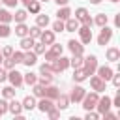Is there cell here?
Instances as JSON below:
<instances>
[{
	"mask_svg": "<svg viewBox=\"0 0 120 120\" xmlns=\"http://www.w3.org/2000/svg\"><path fill=\"white\" fill-rule=\"evenodd\" d=\"M98 99H99V96H98V92H96V90H94V92H90V94H84V98L81 99V101H82V109H84V111H94V109H96Z\"/></svg>",
	"mask_w": 120,
	"mask_h": 120,
	"instance_id": "1",
	"label": "cell"
},
{
	"mask_svg": "<svg viewBox=\"0 0 120 120\" xmlns=\"http://www.w3.org/2000/svg\"><path fill=\"white\" fill-rule=\"evenodd\" d=\"M51 68H52V73H62L64 69H68L69 68V58H66V56H58V58H54L52 62H51Z\"/></svg>",
	"mask_w": 120,
	"mask_h": 120,
	"instance_id": "2",
	"label": "cell"
},
{
	"mask_svg": "<svg viewBox=\"0 0 120 120\" xmlns=\"http://www.w3.org/2000/svg\"><path fill=\"white\" fill-rule=\"evenodd\" d=\"M82 69L88 73V75H94L96 69H98V56L96 54H90L82 60Z\"/></svg>",
	"mask_w": 120,
	"mask_h": 120,
	"instance_id": "3",
	"label": "cell"
},
{
	"mask_svg": "<svg viewBox=\"0 0 120 120\" xmlns=\"http://www.w3.org/2000/svg\"><path fill=\"white\" fill-rule=\"evenodd\" d=\"M62 51H64L62 45H58V43H51V49L43 52V54H45V60H47V62H52L54 58H58V56L62 54Z\"/></svg>",
	"mask_w": 120,
	"mask_h": 120,
	"instance_id": "4",
	"label": "cell"
},
{
	"mask_svg": "<svg viewBox=\"0 0 120 120\" xmlns=\"http://www.w3.org/2000/svg\"><path fill=\"white\" fill-rule=\"evenodd\" d=\"M75 19H77L79 22H82V24L92 26V17H90V13H88L86 8H77V9H75Z\"/></svg>",
	"mask_w": 120,
	"mask_h": 120,
	"instance_id": "5",
	"label": "cell"
},
{
	"mask_svg": "<svg viewBox=\"0 0 120 120\" xmlns=\"http://www.w3.org/2000/svg\"><path fill=\"white\" fill-rule=\"evenodd\" d=\"M8 81L11 82V86L19 88V86H22V73L17 71V69H9L8 71Z\"/></svg>",
	"mask_w": 120,
	"mask_h": 120,
	"instance_id": "6",
	"label": "cell"
},
{
	"mask_svg": "<svg viewBox=\"0 0 120 120\" xmlns=\"http://www.w3.org/2000/svg\"><path fill=\"white\" fill-rule=\"evenodd\" d=\"M111 38H112V30L105 24V26H101V32H99V36H98V45H107L109 41H111Z\"/></svg>",
	"mask_w": 120,
	"mask_h": 120,
	"instance_id": "7",
	"label": "cell"
},
{
	"mask_svg": "<svg viewBox=\"0 0 120 120\" xmlns=\"http://www.w3.org/2000/svg\"><path fill=\"white\" fill-rule=\"evenodd\" d=\"M79 38H81V43L84 45V43H90L92 41V30H90V26L88 24H82V26H79Z\"/></svg>",
	"mask_w": 120,
	"mask_h": 120,
	"instance_id": "8",
	"label": "cell"
},
{
	"mask_svg": "<svg viewBox=\"0 0 120 120\" xmlns=\"http://www.w3.org/2000/svg\"><path fill=\"white\" fill-rule=\"evenodd\" d=\"M111 107H112V103H111V98H109V96L99 98V99H98V103H96V109H98V112H99V114L107 112Z\"/></svg>",
	"mask_w": 120,
	"mask_h": 120,
	"instance_id": "9",
	"label": "cell"
},
{
	"mask_svg": "<svg viewBox=\"0 0 120 120\" xmlns=\"http://www.w3.org/2000/svg\"><path fill=\"white\" fill-rule=\"evenodd\" d=\"M8 111H9L13 116H21V114H22V103L17 101L15 98H11V101L8 103Z\"/></svg>",
	"mask_w": 120,
	"mask_h": 120,
	"instance_id": "10",
	"label": "cell"
},
{
	"mask_svg": "<svg viewBox=\"0 0 120 120\" xmlns=\"http://www.w3.org/2000/svg\"><path fill=\"white\" fill-rule=\"evenodd\" d=\"M90 86H92V90H96L98 94H99V92H105V90H107V88H105V81H103V79H99L98 75L90 77Z\"/></svg>",
	"mask_w": 120,
	"mask_h": 120,
	"instance_id": "11",
	"label": "cell"
},
{
	"mask_svg": "<svg viewBox=\"0 0 120 120\" xmlns=\"http://www.w3.org/2000/svg\"><path fill=\"white\" fill-rule=\"evenodd\" d=\"M96 71H98V77H99V79H103L105 82H107V81H111V77H112V73H114L111 66H101V68H98Z\"/></svg>",
	"mask_w": 120,
	"mask_h": 120,
	"instance_id": "12",
	"label": "cell"
},
{
	"mask_svg": "<svg viewBox=\"0 0 120 120\" xmlns=\"http://www.w3.org/2000/svg\"><path fill=\"white\" fill-rule=\"evenodd\" d=\"M60 96V88H56V86H52V84H47L45 88H43V98H49V99H56Z\"/></svg>",
	"mask_w": 120,
	"mask_h": 120,
	"instance_id": "13",
	"label": "cell"
},
{
	"mask_svg": "<svg viewBox=\"0 0 120 120\" xmlns=\"http://www.w3.org/2000/svg\"><path fill=\"white\" fill-rule=\"evenodd\" d=\"M68 49L71 51V54H82L84 52V45L81 41H75V39H69L68 41Z\"/></svg>",
	"mask_w": 120,
	"mask_h": 120,
	"instance_id": "14",
	"label": "cell"
},
{
	"mask_svg": "<svg viewBox=\"0 0 120 120\" xmlns=\"http://www.w3.org/2000/svg\"><path fill=\"white\" fill-rule=\"evenodd\" d=\"M84 94H86V90H84L82 86H75V88L71 90V94H69V101H75V103H79V101L84 98Z\"/></svg>",
	"mask_w": 120,
	"mask_h": 120,
	"instance_id": "15",
	"label": "cell"
},
{
	"mask_svg": "<svg viewBox=\"0 0 120 120\" xmlns=\"http://www.w3.org/2000/svg\"><path fill=\"white\" fill-rule=\"evenodd\" d=\"M79 26H81V22H79L77 19H73V17H69V19L64 21V30H66V32H77Z\"/></svg>",
	"mask_w": 120,
	"mask_h": 120,
	"instance_id": "16",
	"label": "cell"
},
{
	"mask_svg": "<svg viewBox=\"0 0 120 120\" xmlns=\"http://www.w3.org/2000/svg\"><path fill=\"white\" fill-rule=\"evenodd\" d=\"M39 41H41L43 45H51V43H54V32H52V30H41Z\"/></svg>",
	"mask_w": 120,
	"mask_h": 120,
	"instance_id": "17",
	"label": "cell"
},
{
	"mask_svg": "<svg viewBox=\"0 0 120 120\" xmlns=\"http://www.w3.org/2000/svg\"><path fill=\"white\" fill-rule=\"evenodd\" d=\"M105 56H107L109 62H118L120 60V49L118 47H109L107 52H105Z\"/></svg>",
	"mask_w": 120,
	"mask_h": 120,
	"instance_id": "18",
	"label": "cell"
},
{
	"mask_svg": "<svg viewBox=\"0 0 120 120\" xmlns=\"http://www.w3.org/2000/svg\"><path fill=\"white\" fill-rule=\"evenodd\" d=\"M36 62H38V54L34 52V51H28V52H24V56H22V64L24 66H36Z\"/></svg>",
	"mask_w": 120,
	"mask_h": 120,
	"instance_id": "19",
	"label": "cell"
},
{
	"mask_svg": "<svg viewBox=\"0 0 120 120\" xmlns=\"http://www.w3.org/2000/svg\"><path fill=\"white\" fill-rule=\"evenodd\" d=\"M36 107H38L41 112H47V111H51V109L54 107V103H52V99H49V98H41V101L36 103Z\"/></svg>",
	"mask_w": 120,
	"mask_h": 120,
	"instance_id": "20",
	"label": "cell"
},
{
	"mask_svg": "<svg viewBox=\"0 0 120 120\" xmlns=\"http://www.w3.org/2000/svg\"><path fill=\"white\" fill-rule=\"evenodd\" d=\"M54 107H58L60 111L68 109V107H69V96H64V94H60V96L56 98V105H54Z\"/></svg>",
	"mask_w": 120,
	"mask_h": 120,
	"instance_id": "21",
	"label": "cell"
},
{
	"mask_svg": "<svg viewBox=\"0 0 120 120\" xmlns=\"http://www.w3.org/2000/svg\"><path fill=\"white\" fill-rule=\"evenodd\" d=\"M34 43H36V39H32L30 36L21 38V49H22V51H30V49L34 47Z\"/></svg>",
	"mask_w": 120,
	"mask_h": 120,
	"instance_id": "22",
	"label": "cell"
},
{
	"mask_svg": "<svg viewBox=\"0 0 120 120\" xmlns=\"http://www.w3.org/2000/svg\"><path fill=\"white\" fill-rule=\"evenodd\" d=\"M86 79H88V73H86L82 68H77L75 73H73V81H75V82H82V81H86Z\"/></svg>",
	"mask_w": 120,
	"mask_h": 120,
	"instance_id": "23",
	"label": "cell"
},
{
	"mask_svg": "<svg viewBox=\"0 0 120 120\" xmlns=\"http://www.w3.org/2000/svg\"><path fill=\"white\" fill-rule=\"evenodd\" d=\"M22 109H26V111L36 109V96H26L22 99Z\"/></svg>",
	"mask_w": 120,
	"mask_h": 120,
	"instance_id": "24",
	"label": "cell"
},
{
	"mask_svg": "<svg viewBox=\"0 0 120 120\" xmlns=\"http://www.w3.org/2000/svg\"><path fill=\"white\" fill-rule=\"evenodd\" d=\"M56 17H58L60 21H66V19H69V17H71V9H69L68 6H62V8L56 11Z\"/></svg>",
	"mask_w": 120,
	"mask_h": 120,
	"instance_id": "25",
	"label": "cell"
},
{
	"mask_svg": "<svg viewBox=\"0 0 120 120\" xmlns=\"http://www.w3.org/2000/svg\"><path fill=\"white\" fill-rule=\"evenodd\" d=\"M15 36H19V38L28 36V26H26L24 22H17V26H15Z\"/></svg>",
	"mask_w": 120,
	"mask_h": 120,
	"instance_id": "26",
	"label": "cell"
},
{
	"mask_svg": "<svg viewBox=\"0 0 120 120\" xmlns=\"http://www.w3.org/2000/svg\"><path fill=\"white\" fill-rule=\"evenodd\" d=\"M82 54H73V58H69V66L73 68V69H77V68H82Z\"/></svg>",
	"mask_w": 120,
	"mask_h": 120,
	"instance_id": "27",
	"label": "cell"
},
{
	"mask_svg": "<svg viewBox=\"0 0 120 120\" xmlns=\"http://www.w3.org/2000/svg\"><path fill=\"white\" fill-rule=\"evenodd\" d=\"M22 82H26V84H30V86H32V84H36V82H38V75H36V73H32V71H28V73H24V75H22Z\"/></svg>",
	"mask_w": 120,
	"mask_h": 120,
	"instance_id": "28",
	"label": "cell"
},
{
	"mask_svg": "<svg viewBox=\"0 0 120 120\" xmlns=\"http://www.w3.org/2000/svg\"><path fill=\"white\" fill-rule=\"evenodd\" d=\"M26 9H28L30 13H34V15H38V13L41 11V4H39V0H34V2H30V4L26 6Z\"/></svg>",
	"mask_w": 120,
	"mask_h": 120,
	"instance_id": "29",
	"label": "cell"
},
{
	"mask_svg": "<svg viewBox=\"0 0 120 120\" xmlns=\"http://www.w3.org/2000/svg\"><path fill=\"white\" fill-rule=\"evenodd\" d=\"M26 17H28V11H24V9H17L15 15H13V21H15V22H24Z\"/></svg>",
	"mask_w": 120,
	"mask_h": 120,
	"instance_id": "30",
	"label": "cell"
},
{
	"mask_svg": "<svg viewBox=\"0 0 120 120\" xmlns=\"http://www.w3.org/2000/svg\"><path fill=\"white\" fill-rule=\"evenodd\" d=\"M15 86H4L2 88V96L6 98V99H11V98H15Z\"/></svg>",
	"mask_w": 120,
	"mask_h": 120,
	"instance_id": "31",
	"label": "cell"
},
{
	"mask_svg": "<svg viewBox=\"0 0 120 120\" xmlns=\"http://www.w3.org/2000/svg\"><path fill=\"white\" fill-rule=\"evenodd\" d=\"M13 21V15L8 11V9H0V22H6V24H9Z\"/></svg>",
	"mask_w": 120,
	"mask_h": 120,
	"instance_id": "32",
	"label": "cell"
},
{
	"mask_svg": "<svg viewBox=\"0 0 120 120\" xmlns=\"http://www.w3.org/2000/svg\"><path fill=\"white\" fill-rule=\"evenodd\" d=\"M107 21H109V17H107L105 13H98V15H96V19H94L92 22H96L98 26H105V24H107Z\"/></svg>",
	"mask_w": 120,
	"mask_h": 120,
	"instance_id": "33",
	"label": "cell"
},
{
	"mask_svg": "<svg viewBox=\"0 0 120 120\" xmlns=\"http://www.w3.org/2000/svg\"><path fill=\"white\" fill-rule=\"evenodd\" d=\"M36 24H38L39 28H45V26L49 24V17H47V15H41V13H38V17H36Z\"/></svg>",
	"mask_w": 120,
	"mask_h": 120,
	"instance_id": "34",
	"label": "cell"
},
{
	"mask_svg": "<svg viewBox=\"0 0 120 120\" xmlns=\"http://www.w3.org/2000/svg\"><path fill=\"white\" fill-rule=\"evenodd\" d=\"M28 36L32 38V39H39V36H41V28L36 24V26H32V28H28Z\"/></svg>",
	"mask_w": 120,
	"mask_h": 120,
	"instance_id": "35",
	"label": "cell"
},
{
	"mask_svg": "<svg viewBox=\"0 0 120 120\" xmlns=\"http://www.w3.org/2000/svg\"><path fill=\"white\" fill-rule=\"evenodd\" d=\"M39 73L41 75H52V68H51V62H45L39 66Z\"/></svg>",
	"mask_w": 120,
	"mask_h": 120,
	"instance_id": "36",
	"label": "cell"
},
{
	"mask_svg": "<svg viewBox=\"0 0 120 120\" xmlns=\"http://www.w3.org/2000/svg\"><path fill=\"white\" fill-rule=\"evenodd\" d=\"M43 84H39V82H36V84H32V92H34V96L36 98H43Z\"/></svg>",
	"mask_w": 120,
	"mask_h": 120,
	"instance_id": "37",
	"label": "cell"
},
{
	"mask_svg": "<svg viewBox=\"0 0 120 120\" xmlns=\"http://www.w3.org/2000/svg\"><path fill=\"white\" fill-rule=\"evenodd\" d=\"M11 36V28L6 22H0V38H9Z\"/></svg>",
	"mask_w": 120,
	"mask_h": 120,
	"instance_id": "38",
	"label": "cell"
},
{
	"mask_svg": "<svg viewBox=\"0 0 120 120\" xmlns=\"http://www.w3.org/2000/svg\"><path fill=\"white\" fill-rule=\"evenodd\" d=\"M22 56H24V52H21V51L15 52V51H13V54H11L9 58H11V60L15 62V66H17V64H22Z\"/></svg>",
	"mask_w": 120,
	"mask_h": 120,
	"instance_id": "39",
	"label": "cell"
},
{
	"mask_svg": "<svg viewBox=\"0 0 120 120\" xmlns=\"http://www.w3.org/2000/svg\"><path fill=\"white\" fill-rule=\"evenodd\" d=\"M52 32H64V21L56 19V21L52 22Z\"/></svg>",
	"mask_w": 120,
	"mask_h": 120,
	"instance_id": "40",
	"label": "cell"
},
{
	"mask_svg": "<svg viewBox=\"0 0 120 120\" xmlns=\"http://www.w3.org/2000/svg\"><path fill=\"white\" fill-rule=\"evenodd\" d=\"M38 82H39V84H43V86H47V84H51V82H52V75H41V77L38 79Z\"/></svg>",
	"mask_w": 120,
	"mask_h": 120,
	"instance_id": "41",
	"label": "cell"
},
{
	"mask_svg": "<svg viewBox=\"0 0 120 120\" xmlns=\"http://www.w3.org/2000/svg\"><path fill=\"white\" fill-rule=\"evenodd\" d=\"M45 47H47V45H43V43L39 41V43H34V47H32V49H34V52H36V54H43V52H45Z\"/></svg>",
	"mask_w": 120,
	"mask_h": 120,
	"instance_id": "42",
	"label": "cell"
},
{
	"mask_svg": "<svg viewBox=\"0 0 120 120\" xmlns=\"http://www.w3.org/2000/svg\"><path fill=\"white\" fill-rule=\"evenodd\" d=\"M47 114H49L51 120H56V118L60 116V109H58V107H52L51 111H47Z\"/></svg>",
	"mask_w": 120,
	"mask_h": 120,
	"instance_id": "43",
	"label": "cell"
},
{
	"mask_svg": "<svg viewBox=\"0 0 120 120\" xmlns=\"http://www.w3.org/2000/svg\"><path fill=\"white\" fill-rule=\"evenodd\" d=\"M0 52H2V56H4V58H9V56L13 54V47H11V45H6Z\"/></svg>",
	"mask_w": 120,
	"mask_h": 120,
	"instance_id": "44",
	"label": "cell"
},
{
	"mask_svg": "<svg viewBox=\"0 0 120 120\" xmlns=\"http://www.w3.org/2000/svg\"><path fill=\"white\" fill-rule=\"evenodd\" d=\"M2 64H4V69H13V68H15V62H13L11 58H4Z\"/></svg>",
	"mask_w": 120,
	"mask_h": 120,
	"instance_id": "45",
	"label": "cell"
},
{
	"mask_svg": "<svg viewBox=\"0 0 120 120\" xmlns=\"http://www.w3.org/2000/svg\"><path fill=\"white\" fill-rule=\"evenodd\" d=\"M6 112H8V101H6V98H4V99H0V116L6 114Z\"/></svg>",
	"mask_w": 120,
	"mask_h": 120,
	"instance_id": "46",
	"label": "cell"
},
{
	"mask_svg": "<svg viewBox=\"0 0 120 120\" xmlns=\"http://www.w3.org/2000/svg\"><path fill=\"white\" fill-rule=\"evenodd\" d=\"M99 118V112H94V111H86V120H98Z\"/></svg>",
	"mask_w": 120,
	"mask_h": 120,
	"instance_id": "47",
	"label": "cell"
},
{
	"mask_svg": "<svg viewBox=\"0 0 120 120\" xmlns=\"http://www.w3.org/2000/svg\"><path fill=\"white\" fill-rule=\"evenodd\" d=\"M111 103H112V107H120V92H116V96H114V99H111Z\"/></svg>",
	"mask_w": 120,
	"mask_h": 120,
	"instance_id": "48",
	"label": "cell"
},
{
	"mask_svg": "<svg viewBox=\"0 0 120 120\" xmlns=\"http://www.w3.org/2000/svg\"><path fill=\"white\" fill-rule=\"evenodd\" d=\"M8 81V71L4 68H0V82H6Z\"/></svg>",
	"mask_w": 120,
	"mask_h": 120,
	"instance_id": "49",
	"label": "cell"
},
{
	"mask_svg": "<svg viewBox=\"0 0 120 120\" xmlns=\"http://www.w3.org/2000/svg\"><path fill=\"white\" fill-rule=\"evenodd\" d=\"M2 4H6L8 8H15L19 4V0H2Z\"/></svg>",
	"mask_w": 120,
	"mask_h": 120,
	"instance_id": "50",
	"label": "cell"
},
{
	"mask_svg": "<svg viewBox=\"0 0 120 120\" xmlns=\"http://www.w3.org/2000/svg\"><path fill=\"white\" fill-rule=\"evenodd\" d=\"M111 81H112V84H114V86H120V75H114V73H112Z\"/></svg>",
	"mask_w": 120,
	"mask_h": 120,
	"instance_id": "51",
	"label": "cell"
},
{
	"mask_svg": "<svg viewBox=\"0 0 120 120\" xmlns=\"http://www.w3.org/2000/svg\"><path fill=\"white\" fill-rule=\"evenodd\" d=\"M103 116H105V118H109V120H114V118H116V114H114V112H109V111H107V112H103Z\"/></svg>",
	"mask_w": 120,
	"mask_h": 120,
	"instance_id": "52",
	"label": "cell"
},
{
	"mask_svg": "<svg viewBox=\"0 0 120 120\" xmlns=\"http://www.w3.org/2000/svg\"><path fill=\"white\" fill-rule=\"evenodd\" d=\"M114 26H120V13H116L114 17Z\"/></svg>",
	"mask_w": 120,
	"mask_h": 120,
	"instance_id": "53",
	"label": "cell"
},
{
	"mask_svg": "<svg viewBox=\"0 0 120 120\" xmlns=\"http://www.w3.org/2000/svg\"><path fill=\"white\" fill-rule=\"evenodd\" d=\"M54 2H56V4H58V6H66V4H68V2H69V0H54Z\"/></svg>",
	"mask_w": 120,
	"mask_h": 120,
	"instance_id": "54",
	"label": "cell"
},
{
	"mask_svg": "<svg viewBox=\"0 0 120 120\" xmlns=\"http://www.w3.org/2000/svg\"><path fill=\"white\" fill-rule=\"evenodd\" d=\"M19 2H22L24 6H28V4H30V2H34V0H19Z\"/></svg>",
	"mask_w": 120,
	"mask_h": 120,
	"instance_id": "55",
	"label": "cell"
},
{
	"mask_svg": "<svg viewBox=\"0 0 120 120\" xmlns=\"http://www.w3.org/2000/svg\"><path fill=\"white\" fill-rule=\"evenodd\" d=\"M101 0H90V4H99Z\"/></svg>",
	"mask_w": 120,
	"mask_h": 120,
	"instance_id": "56",
	"label": "cell"
},
{
	"mask_svg": "<svg viewBox=\"0 0 120 120\" xmlns=\"http://www.w3.org/2000/svg\"><path fill=\"white\" fill-rule=\"evenodd\" d=\"M2 60H4V56H2V52H0V66H2Z\"/></svg>",
	"mask_w": 120,
	"mask_h": 120,
	"instance_id": "57",
	"label": "cell"
},
{
	"mask_svg": "<svg viewBox=\"0 0 120 120\" xmlns=\"http://www.w3.org/2000/svg\"><path fill=\"white\" fill-rule=\"evenodd\" d=\"M111 2H118V0H111Z\"/></svg>",
	"mask_w": 120,
	"mask_h": 120,
	"instance_id": "58",
	"label": "cell"
},
{
	"mask_svg": "<svg viewBox=\"0 0 120 120\" xmlns=\"http://www.w3.org/2000/svg\"><path fill=\"white\" fill-rule=\"evenodd\" d=\"M39 2H47V0H39Z\"/></svg>",
	"mask_w": 120,
	"mask_h": 120,
	"instance_id": "59",
	"label": "cell"
},
{
	"mask_svg": "<svg viewBox=\"0 0 120 120\" xmlns=\"http://www.w3.org/2000/svg\"><path fill=\"white\" fill-rule=\"evenodd\" d=\"M0 4H2V0H0Z\"/></svg>",
	"mask_w": 120,
	"mask_h": 120,
	"instance_id": "60",
	"label": "cell"
}]
</instances>
